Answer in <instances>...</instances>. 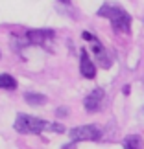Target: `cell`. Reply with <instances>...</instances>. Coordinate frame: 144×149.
<instances>
[{
    "instance_id": "cell-12",
    "label": "cell",
    "mask_w": 144,
    "mask_h": 149,
    "mask_svg": "<svg viewBox=\"0 0 144 149\" xmlns=\"http://www.w3.org/2000/svg\"><path fill=\"white\" fill-rule=\"evenodd\" d=\"M59 2H65V4H68V0H59Z\"/></svg>"
},
{
    "instance_id": "cell-5",
    "label": "cell",
    "mask_w": 144,
    "mask_h": 149,
    "mask_svg": "<svg viewBox=\"0 0 144 149\" xmlns=\"http://www.w3.org/2000/svg\"><path fill=\"white\" fill-rule=\"evenodd\" d=\"M103 98H105V92L103 88H94L87 98H85L83 105H85V111L87 112H96L102 109V103H103Z\"/></svg>"
},
{
    "instance_id": "cell-1",
    "label": "cell",
    "mask_w": 144,
    "mask_h": 149,
    "mask_svg": "<svg viewBox=\"0 0 144 149\" xmlns=\"http://www.w3.org/2000/svg\"><path fill=\"white\" fill-rule=\"evenodd\" d=\"M13 127L17 133L20 134H39L43 131H52V133H65V127L61 123H54V122H44V120L28 116V114H19L13 123Z\"/></svg>"
},
{
    "instance_id": "cell-9",
    "label": "cell",
    "mask_w": 144,
    "mask_h": 149,
    "mask_svg": "<svg viewBox=\"0 0 144 149\" xmlns=\"http://www.w3.org/2000/svg\"><path fill=\"white\" fill-rule=\"evenodd\" d=\"M24 100H26V103H30V105H44V103H46V96L37 94V92H26Z\"/></svg>"
},
{
    "instance_id": "cell-8",
    "label": "cell",
    "mask_w": 144,
    "mask_h": 149,
    "mask_svg": "<svg viewBox=\"0 0 144 149\" xmlns=\"http://www.w3.org/2000/svg\"><path fill=\"white\" fill-rule=\"evenodd\" d=\"M124 149H142V138L139 134H128L122 140Z\"/></svg>"
},
{
    "instance_id": "cell-2",
    "label": "cell",
    "mask_w": 144,
    "mask_h": 149,
    "mask_svg": "<svg viewBox=\"0 0 144 149\" xmlns=\"http://www.w3.org/2000/svg\"><path fill=\"white\" fill-rule=\"evenodd\" d=\"M98 15L111 20V24H113V28L117 31L129 33L131 17H129V13L124 8H120V6H117V4H103L102 8L98 9Z\"/></svg>"
},
{
    "instance_id": "cell-11",
    "label": "cell",
    "mask_w": 144,
    "mask_h": 149,
    "mask_svg": "<svg viewBox=\"0 0 144 149\" xmlns=\"http://www.w3.org/2000/svg\"><path fill=\"white\" fill-rule=\"evenodd\" d=\"M55 114H57L59 118H65L67 114H68V109H67V107H59V109L55 111Z\"/></svg>"
},
{
    "instance_id": "cell-6",
    "label": "cell",
    "mask_w": 144,
    "mask_h": 149,
    "mask_svg": "<svg viewBox=\"0 0 144 149\" xmlns=\"http://www.w3.org/2000/svg\"><path fill=\"white\" fill-rule=\"evenodd\" d=\"M91 50H93V54H94V57H96V61H98V65H100V66H103V68L111 66V59H109L107 50L102 46V42L98 41V39L91 41Z\"/></svg>"
},
{
    "instance_id": "cell-3",
    "label": "cell",
    "mask_w": 144,
    "mask_h": 149,
    "mask_svg": "<svg viewBox=\"0 0 144 149\" xmlns=\"http://www.w3.org/2000/svg\"><path fill=\"white\" fill-rule=\"evenodd\" d=\"M72 142H87V140H100L102 138V129L98 125H79L68 131Z\"/></svg>"
},
{
    "instance_id": "cell-7",
    "label": "cell",
    "mask_w": 144,
    "mask_h": 149,
    "mask_svg": "<svg viewBox=\"0 0 144 149\" xmlns=\"http://www.w3.org/2000/svg\"><path fill=\"white\" fill-rule=\"evenodd\" d=\"M79 72H81V76H83V77H87V79L96 77L94 63L91 61V57H89V54H87V50H81V59H79Z\"/></svg>"
},
{
    "instance_id": "cell-4",
    "label": "cell",
    "mask_w": 144,
    "mask_h": 149,
    "mask_svg": "<svg viewBox=\"0 0 144 149\" xmlns=\"http://www.w3.org/2000/svg\"><path fill=\"white\" fill-rule=\"evenodd\" d=\"M26 39L30 44L46 46L52 39H54V31L52 30H30V31H26Z\"/></svg>"
},
{
    "instance_id": "cell-10",
    "label": "cell",
    "mask_w": 144,
    "mask_h": 149,
    "mask_svg": "<svg viewBox=\"0 0 144 149\" xmlns=\"http://www.w3.org/2000/svg\"><path fill=\"white\" fill-rule=\"evenodd\" d=\"M0 88H4V90H13V88H17L15 77L9 76V74H0Z\"/></svg>"
}]
</instances>
